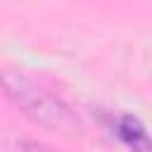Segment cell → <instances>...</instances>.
<instances>
[{"label":"cell","mask_w":152,"mask_h":152,"mask_svg":"<svg viewBox=\"0 0 152 152\" xmlns=\"http://www.w3.org/2000/svg\"><path fill=\"white\" fill-rule=\"evenodd\" d=\"M19 150H21V152H59V150H52V147L40 145V142H21Z\"/></svg>","instance_id":"3"},{"label":"cell","mask_w":152,"mask_h":152,"mask_svg":"<svg viewBox=\"0 0 152 152\" xmlns=\"http://www.w3.org/2000/svg\"><path fill=\"white\" fill-rule=\"evenodd\" d=\"M0 90L7 100H12L19 109H24L31 119L59 128V131H74L78 128L76 114L50 90L40 88L31 78L14 74V71H0Z\"/></svg>","instance_id":"1"},{"label":"cell","mask_w":152,"mask_h":152,"mask_svg":"<svg viewBox=\"0 0 152 152\" xmlns=\"http://www.w3.org/2000/svg\"><path fill=\"white\" fill-rule=\"evenodd\" d=\"M116 135L133 150V152H150V140H147V133L142 128V124L131 116V114H124L116 119Z\"/></svg>","instance_id":"2"}]
</instances>
